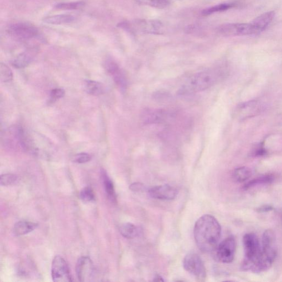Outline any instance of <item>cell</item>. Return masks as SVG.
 Here are the masks:
<instances>
[{
	"instance_id": "obj_1",
	"label": "cell",
	"mask_w": 282,
	"mask_h": 282,
	"mask_svg": "<svg viewBox=\"0 0 282 282\" xmlns=\"http://www.w3.org/2000/svg\"><path fill=\"white\" fill-rule=\"evenodd\" d=\"M194 236L200 250L204 252L213 251L221 236L220 224L214 216L204 215L195 224Z\"/></svg>"
},
{
	"instance_id": "obj_2",
	"label": "cell",
	"mask_w": 282,
	"mask_h": 282,
	"mask_svg": "<svg viewBox=\"0 0 282 282\" xmlns=\"http://www.w3.org/2000/svg\"><path fill=\"white\" fill-rule=\"evenodd\" d=\"M226 70L220 68L209 69L190 77L178 91L180 95H191L207 90L220 81Z\"/></svg>"
},
{
	"instance_id": "obj_3",
	"label": "cell",
	"mask_w": 282,
	"mask_h": 282,
	"mask_svg": "<svg viewBox=\"0 0 282 282\" xmlns=\"http://www.w3.org/2000/svg\"><path fill=\"white\" fill-rule=\"evenodd\" d=\"M277 254L276 238L271 230H267L262 240V253L258 260V273L269 270L276 259Z\"/></svg>"
},
{
	"instance_id": "obj_4",
	"label": "cell",
	"mask_w": 282,
	"mask_h": 282,
	"mask_svg": "<svg viewBox=\"0 0 282 282\" xmlns=\"http://www.w3.org/2000/svg\"><path fill=\"white\" fill-rule=\"evenodd\" d=\"M243 243L245 249V259L242 265L243 269L253 272L262 253V245L258 238L253 233L244 236Z\"/></svg>"
},
{
	"instance_id": "obj_5",
	"label": "cell",
	"mask_w": 282,
	"mask_h": 282,
	"mask_svg": "<svg viewBox=\"0 0 282 282\" xmlns=\"http://www.w3.org/2000/svg\"><path fill=\"white\" fill-rule=\"evenodd\" d=\"M185 270L197 278L203 279L206 278L205 266L201 258L196 253L190 252L185 256L183 262Z\"/></svg>"
},
{
	"instance_id": "obj_6",
	"label": "cell",
	"mask_w": 282,
	"mask_h": 282,
	"mask_svg": "<svg viewBox=\"0 0 282 282\" xmlns=\"http://www.w3.org/2000/svg\"><path fill=\"white\" fill-rule=\"evenodd\" d=\"M13 38L20 40H30L37 37L39 31L37 27L28 23L19 22L10 25L8 30Z\"/></svg>"
},
{
	"instance_id": "obj_7",
	"label": "cell",
	"mask_w": 282,
	"mask_h": 282,
	"mask_svg": "<svg viewBox=\"0 0 282 282\" xmlns=\"http://www.w3.org/2000/svg\"><path fill=\"white\" fill-rule=\"evenodd\" d=\"M52 276L55 282L72 281L68 265L65 260L60 256H56L53 261Z\"/></svg>"
},
{
	"instance_id": "obj_8",
	"label": "cell",
	"mask_w": 282,
	"mask_h": 282,
	"mask_svg": "<svg viewBox=\"0 0 282 282\" xmlns=\"http://www.w3.org/2000/svg\"><path fill=\"white\" fill-rule=\"evenodd\" d=\"M217 31L223 36L236 37L253 35L251 24H227L217 28Z\"/></svg>"
},
{
	"instance_id": "obj_9",
	"label": "cell",
	"mask_w": 282,
	"mask_h": 282,
	"mask_svg": "<svg viewBox=\"0 0 282 282\" xmlns=\"http://www.w3.org/2000/svg\"><path fill=\"white\" fill-rule=\"evenodd\" d=\"M236 251V241L233 237H229L218 246L216 255L220 262L229 264L233 261Z\"/></svg>"
},
{
	"instance_id": "obj_10",
	"label": "cell",
	"mask_w": 282,
	"mask_h": 282,
	"mask_svg": "<svg viewBox=\"0 0 282 282\" xmlns=\"http://www.w3.org/2000/svg\"><path fill=\"white\" fill-rule=\"evenodd\" d=\"M77 278L81 282L92 281L95 277V269L92 261L87 256L81 257L76 267Z\"/></svg>"
},
{
	"instance_id": "obj_11",
	"label": "cell",
	"mask_w": 282,
	"mask_h": 282,
	"mask_svg": "<svg viewBox=\"0 0 282 282\" xmlns=\"http://www.w3.org/2000/svg\"><path fill=\"white\" fill-rule=\"evenodd\" d=\"M264 106L258 101H251L239 104L235 111L236 117L245 120L258 115L263 111Z\"/></svg>"
},
{
	"instance_id": "obj_12",
	"label": "cell",
	"mask_w": 282,
	"mask_h": 282,
	"mask_svg": "<svg viewBox=\"0 0 282 282\" xmlns=\"http://www.w3.org/2000/svg\"><path fill=\"white\" fill-rule=\"evenodd\" d=\"M104 65L106 70L111 76L118 87L122 90H125L128 86V81L118 63L113 60L108 59L105 62Z\"/></svg>"
},
{
	"instance_id": "obj_13",
	"label": "cell",
	"mask_w": 282,
	"mask_h": 282,
	"mask_svg": "<svg viewBox=\"0 0 282 282\" xmlns=\"http://www.w3.org/2000/svg\"><path fill=\"white\" fill-rule=\"evenodd\" d=\"M136 26L140 32L147 34L160 35L165 31L163 24L158 20L140 19L137 21Z\"/></svg>"
},
{
	"instance_id": "obj_14",
	"label": "cell",
	"mask_w": 282,
	"mask_h": 282,
	"mask_svg": "<svg viewBox=\"0 0 282 282\" xmlns=\"http://www.w3.org/2000/svg\"><path fill=\"white\" fill-rule=\"evenodd\" d=\"M149 193L152 198L168 201L175 199L178 194L177 190L168 185L154 186L149 190Z\"/></svg>"
},
{
	"instance_id": "obj_15",
	"label": "cell",
	"mask_w": 282,
	"mask_h": 282,
	"mask_svg": "<svg viewBox=\"0 0 282 282\" xmlns=\"http://www.w3.org/2000/svg\"><path fill=\"white\" fill-rule=\"evenodd\" d=\"M276 13L274 11H269L260 15L251 24L253 35L258 34L266 30L274 18Z\"/></svg>"
},
{
	"instance_id": "obj_16",
	"label": "cell",
	"mask_w": 282,
	"mask_h": 282,
	"mask_svg": "<svg viewBox=\"0 0 282 282\" xmlns=\"http://www.w3.org/2000/svg\"><path fill=\"white\" fill-rule=\"evenodd\" d=\"M167 118V112L161 110H147L142 115L143 121L146 124L161 123Z\"/></svg>"
},
{
	"instance_id": "obj_17",
	"label": "cell",
	"mask_w": 282,
	"mask_h": 282,
	"mask_svg": "<svg viewBox=\"0 0 282 282\" xmlns=\"http://www.w3.org/2000/svg\"><path fill=\"white\" fill-rule=\"evenodd\" d=\"M38 224L29 221H19L14 225L13 233L14 235L19 237L30 233L36 229Z\"/></svg>"
},
{
	"instance_id": "obj_18",
	"label": "cell",
	"mask_w": 282,
	"mask_h": 282,
	"mask_svg": "<svg viewBox=\"0 0 282 282\" xmlns=\"http://www.w3.org/2000/svg\"><path fill=\"white\" fill-rule=\"evenodd\" d=\"M75 19V17L73 15L62 14V15L46 17L43 19V22L48 25H62L72 24Z\"/></svg>"
},
{
	"instance_id": "obj_19",
	"label": "cell",
	"mask_w": 282,
	"mask_h": 282,
	"mask_svg": "<svg viewBox=\"0 0 282 282\" xmlns=\"http://www.w3.org/2000/svg\"><path fill=\"white\" fill-rule=\"evenodd\" d=\"M101 176L105 192L107 193L109 199L112 202H116V197L113 182H112L107 172L104 169L101 171Z\"/></svg>"
},
{
	"instance_id": "obj_20",
	"label": "cell",
	"mask_w": 282,
	"mask_h": 282,
	"mask_svg": "<svg viewBox=\"0 0 282 282\" xmlns=\"http://www.w3.org/2000/svg\"><path fill=\"white\" fill-rule=\"evenodd\" d=\"M84 88L88 94L92 96L101 95L104 91L102 83L92 80L84 81Z\"/></svg>"
},
{
	"instance_id": "obj_21",
	"label": "cell",
	"mask_w": 282,
	"mask_h": 282,
	"mask_svg": "<svg viewBox=\"0 0 282 282\" xmlns=\"http://www.w3.org/2000/svg\"><path fill=\"white\" fill-rule=\"evenodd\" d=\"M274 176L272 174H267L261 176H259V177L246 183L244 186V189L245 190H248L260 185L271 184V183L274 181Z\"/></svg>"
},
{
	"instance_id": "obj_22",
	"label": "cell",
	"mask_w": 282,
	"mask_h": 282,
	"mask_svg": "<svg viewBox=\"0 0 282 282\" xmlns=\"http://www.w3.org/2000/svg\"><path fill=\"white\" fill-rule=\"evenodd\" d=\"M32 60L33 56L30 53H22L13 60L12 65L17 68H24L29 65Z\"/></svg>"
},
{
	"instance_id": "obj_23",
	"label": "cell",
	"mask_w": 282,
	"mask_h": 282,
	"mask_svg": "<svg viewBox=\"0 0 282 282\" xmlns=\"http://www.w3.org/2000/svg\"><path fill=\"white\" fill-rule=\"evenodd\" d=\"M119 230L121 234L127 239L135 238L138 234V230L136 226L130 223H126L122 225Z\"/></svg>"
},
{
	"instance_id": "obj_24",
	"label": "cell",
	"mask_w": 282,
	"mask_h": 282,
	"mask_svg": "<svg viewBox=\"0 0 282 282\" xmlns=\"http://www.w3.org/2000/svg\"><path fill=\"white\" fill-rule=\"evenodd\" d=\"M235 4L233 3H224L216 6L210 7V8L204 9L202 11L201 14L203 16H207L217 12H220L228 10L233 8Z\"/></svg>"
},
{
	"instance_id": "obj_25",
	"label": "cell",
	"mask_w": 282,
	"mask_h": 282,
	"mask_svg": "<svg viewBox=\"0 0 282 282\" xmlns=\"http://www.w3.org/2000/svg\"><path fill=\"white\" fill-rule=\"evenodd\" d=\"M252 175L251 169L248 167H242L236 169L233 173L234 179L239 182L248 180Z\"/></svg>"
},
{
	"instance_id": "obj_26",
	"label": "cell",
	"mask_w": 282,
	"mask_h": 282,
	"mask_svg": "<svg viewBox=\"0 0 282 282\" xmlns=\"http://www.w3.org/2000/svg\"><path fill=\"white\" fill-rule=\"evenodd\" d=\"M85 5L86 3L83 1L72 3H62L56 4L55 8L56 9L62 10H76L82 9Z\"/></svg>"
},
{
	"instance_id": "obj_27",
	"label": "cell",
	"mask_w": 282,
	"mask_h": 282,
	"mask_svg": "<svg viewBox=\"0 0 282 282\" xmlns=\"http://www.w3.org/2000/svg\"><path fill=\"white\" fill-rule=\"evenodd\" d=\"M0 79L3 82H9L13 79L12 70L3 63L0 64Z\"/></svg>"
},
{
	"instance_id": "obj_28",
	"label": "cell",
	"mask_w": 282,
	"mask_h": 282,
	"mask_svg": "<svg viewBox=\"0 0 282 282\" xmlns=\"http://www.w3.org/2000/svg\"><path fill=\"white\" fill-rule=\"evenodd\" d=\"M80 197L84 202H89L95 200V193L92 189L90 187L83 188L80 193Z\"/></svg>"
},
{
	"instance_id": "obj_29",
	"label": "cell",
	"mask_w": 282,
	"mask_h": 282,
	"mask_svg": "<svg viewBox=\"0 0 282 282\" xmlns=\"http://www.w3.org/2000/svg\"><path fill=\"white\" fill-rule=\"evenodd\" d=\"M17 180V176L13 174H4L1 176L0 184L2 186L12 185Z\"/></svg>"
},
{
	"instance_id": "obj_30",
	"label": "cell",
	"mask_w": 282,
	"mask_h": 282,
	"mask_svg": "<svg viewBox=\"0 0 282 282\" xmlns=\"http://www.w3.org/2000/svg\"><path fill=\"white\" fill-rule=\"evenodd\" d=\"M144 2L153 8L163 9L169 5V0H143Z\"/></svg>"
},
{
	"instance_id": "obj_31",
	"label": "cell",
	"mask_w": 282,
	"mask_h": 282,
	"mask_svg": "<svg viewBox=\"0 0 282 282\" xmlns=\"http://www.w3.org/2000/svg\"><path fill=\"white\" fill-rule=\"evenodd\" d=\"M91 159V157L89 154L86 153H81L75 154L72 159L75 163L83 164L87 163Z\"/></svg>"
},
{
	"instance_id": "obj_32",
	"label": "cell",
	"mask_w": 282,
	"mask_h": 282,
	"mask_svg": "<svg viewBox=\"0 0 282 282\" xmlns=\"http://www.w3.org/2000/svg\"><path fill=\"white\" fill-rule=\"evenodd\" d=\"M267 153V150L263 143L256 145V146L253 148L252 151L253 156L255 157H263L266 156Z\"/></svg>"
},
{
	"instance_id": "obj_33",
	"label": "cell",
	"mask_w": 282,
	"mask_h": 282,
	"mask_svg": "<svg viewBox=\"0 0 282 282\" xmlns=\"http://www.w3.org/2000/svg\"><path fill=\"white\" fill-rule=\"evenodd\" d=\"M65 91L61 88L53 89L51 93V97L52 101H56L65 96Z\"/></svg>"
},
{
	"instance_id": "obj_34",
	"label": "cell",
	"mask_w": 282,
	"mask_h": 282,
	"mask_svg": "<svg viewBox=\"0 0 282 282\" xmlns=\"http://www.w3.org/2000/svg\"><path fill=\"white\" fill-rule=\"evenodd\" d=\"M130 189L132 192H140L144 191L145 187L143 184H140V183L136 182L131 185Z\"/></svg>"
},
{
	"instance_id": "obj_35",
	"label": "cell",
	"mask_w": 282,
	"mask_h": 282,
	"mask_svg": "<svg viewBox=\"0 0 282 282\" xmlns=\"http://www.w3.org/2000/svg\"><path fill=\"white\" fill-rule=\"evenodd\" d=\"M273 209V208L271 206H265L264 207H260L258 209V212L261 213H265V212H269Z\"/></svg>"
},
{
	"instance_id": "obj_36",
	"label": "cell",
	"mask_w": 282,
	"mask_h": 282,
	"mask_svg": "<svg viewBox=\"0 0 282 282\" xmlns=\"http://www.w3.org/2000/svg\"><path fill=\"white\" fill-rule=\"evenodd\" d=\"M156 281H164L163 279H162L161 277L159 276H157V278H156V280H155Z\"/></svg>"
}]
</instances>
